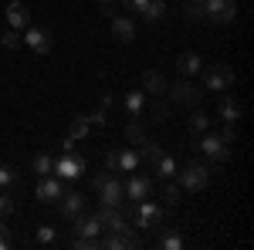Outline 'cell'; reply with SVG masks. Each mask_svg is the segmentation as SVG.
<instances>
[{
	"instance_id": "4dcf8cb0",
	"label": "cell",
	"mask_w": 254,
	"mask_h": 250,
	"mask_svg": "<svg viewBox=\"0 0 254 250\" xmlns=\"http://www.w3.org/2000/svg\"><path fill=\"white\" fill-rule=\"evenodd\" d=\"M14 183H17V173H14L10 166H0V190H3V186H14Z\"/></svg>"
},
{
	"instance_id": "ab89813d",
	"label": "cell",
	"mask_w": 254,
	"mask_h": 250,
	"mask_svg": "<svg viewBox=\"0 0 254 250\" xmlns=\"http://www.w3.org/2000/svg\"><path fill=\"white\" fill-rule=\"evenodd\" d=\"M187 3H196V7H203V0H187Z\"/></svg>"
},
{
	"instance_id": "8d00e7d4",
	"label": "cell",
	"mask_w": 254,
	"mask_h": 250,
	"mask_svg": "<svg viewBox=\"0 0 254 250\" xmlns=\"http://www.w3.org/2000/svg\"><path fill=\"white\" fill-rule=\"evenodd\" d=\"M10 210H14V200L7 193H0V213H10Z\"/></svg>"
},
{
	"instance_id": "4fadbf2b",
	"label": "cell",
	"mask_w": 254,
	"mask_h": 250,
	"mask_svg": "<svg viewBox=\"0 0 254 250\" xmlns=\"http://www.w3.org/2000/svg\"><path fill=\"white\" fill-rule=\"evenodd\" d=\"M71 220H75V227H71V230L78 233V237H102V220H98L95 213H92V216H71Z\"/></svg>"
},
{
	"instance_id": "603a6c76",
	"label": "cell",
	"mask_w": 254,
	"mask_h": 250,
	"mask_svg": "<svg viewBox=\"0 0 254 250\" xmlns=\"http://www.w3.org/2000/svg\"><path fill=\"white\" fill-rule=\"evenodd\" d=\"M220 118H224L227 125H237V118H241V105H237V101H234L231 95L220 101Z\"/></svg>"
},
{
	"instance_id": "d590c367",
	"label": "cell",
	"mask_w": 254,
	"mask_h": 250,
	"mask_svg": "<svg viewBox=\"0 0 254 250\" xmlns=\"http://www.w3.org/2000/svg\"><path fill=\"white\" fill-rule=\"evenodd\" d=\"M98 14H102V17H116V0H102V10H98Z\"/></svg>"
},
{
	"instance_id": "d6986e66",
	"label": "cell",
	"mask_w": 254,
	"mask_h": 250,
	"mask_svg": "<svg viewBox=\"0 0 254 250\" xmlns=\"http://www.w3.org/2000/svg\"><path fill=\"white\" fill-rule=\"evenodd\" d=\"M142 92H149L153 98H159L163 92H166V81H163V75H159V71H146V75H142Z\"/></svg>"
},
{
	"instance_id": "83f0119b",
	"label": "cell",
	"mask_w": 254,
	"mask_h": 250,
	"mask_svg": "<svg viewBox=\"0 0 254 250\" xmlns=\"http://www.w3.org/2000/svg\"><path fill=\"white\" fill-rule=\"evenodd\" d=\"M149 118H153V122H166V118H170V105H163V101H153V108H149Z\"/></svg>"
},
{
	"instance_id": "f1b7e54d",
	"label": "cell",
	"mask_w": 254,
	"mask_h": 250,
	"mask_svg": "<svg viewBox=\"0 0 254 250\" xmlns=\"http://www.w3.org/2000/svg\"><path fill=\"white\" fill-rule=\"evenodd\" d=\"M159 247L163 250H180L183 247V237H180V233H166V237L159 240Z\"/></svg>"
},
{
	"instance_id": "6da1fadb",
	"label": "cell",
	"mask_w": 254,
	"mask_h": 250,
	"mask_svg": "<svg viewBox=\"0 0 254 250\" xmlns=\"http://www.w3.org/2000/svg\"><path fill=\"white\" fill-rule=\"evenodd\" d=\"M95 190H98V206L119 210V206L126 203V190H122V179H116V176H105V179L98 183Z\"/></svg>"
},
{
	"instance_id": "5bb4252c",
	"label": "cell",
	"mask_w": 254,
	"mask_h": 250,
	"mask_svg": "<svg viewBox=\"0 0 254 250\" xmlns=\"http://www.w3.org/2000/svg\"><path fill=\"white\" fill-rule=\"evenodd\" d=\"M27 31V44H31V51H38V54H48L51 51V31H41V27H24Z\"/></svg>"
},
{
	"instance_id": "74e56055",
	"label": "cell",
	"mask_w": 254,
	"mask_h": 250,
	"mask_svg": "<svg viewBox=\"0 0 254 250\" xmlns=\"http://www.w3.org/2000/svg\"><path fill=\"white\" fill-rule=\"evenodd\" d=\"M220 139H224V142H227V146H234V125H227V129H224V132H220Z\"/></svg>"
},
{
	"instance_id": "5b68a950",
	"label": "cell",
	"mask_w": 254,
	"mask_h": 250,
	"mask_svg": "<svg viewBox=\"0 0 254 250\" xmlns=\"http://www.w3.org/2000/svg\"><path fill=\"white\" fill-rule=\"evenodd\" d=\"M203 14L214 24H231L237 17V3L234 0H203Z\"/></svg>"
},
{
	"instance_id": "d4e9b609",
	"label": "cell",
	"mask_w": 254,
	"mask_h": 250,
	"mask_svg": "<svg viewBox=\"0 0 254 250\" xmlns=\"http://www.w3.org/2000/svg\"><path fill=\"white\" fill-rule=\"evenodd\" d=\"M190 129H193V132H210V118H207V112H193V115H190Z\"/></svg>"
},
{
	"instance_id": "7402d4cb",
	"label": "cell",
	"mask_w": 254,
	"mask_h": 250,
	"mask_svg": "<svg viewBox=\"0 0 254 250\" xmlns=\"http://www.w3.org/2000/svg\"><path fill=\"white\" fill-rule=\"evenodd\" d=\"M159 155H163V149H159L156 142H149V139H146V142H139V166H142V162H146V166H153Z\"/></svg>"
},
{
	"instance_id": "ba28073f",
	"label": "cell",
	"mask_w": 254,
	"mask_h": 250,
	"mask_svg": "<svg viewBox=\"0 0 254 250\" xmlns=\"http://www.w3.org/2000/svg\"><path fill=\"white\" fill-rule=\"evenodd\" d=\"M170 95H173L176 105H190V108H196L200 105V98H203V92L196 88V85H190V81H176L173 88H166Z\"/></svg>"
},
{
	"instance_id": "f546056e",
	"label": "cell",
	"mask_w": 254,
	"mask_h": 250,
	"mask_svg": "<svg viewBox=\"0 0 254 250\" xmlns=\"http://www.w3.org/2000/svg\"><path fill=\"white\" fill-rule=\"evenodd\" d=\"M0 44H3L7 51H14V48H17V44H20V31H14V27H10V31H7V34L0 38Z\"/></svg>"
},
{
	"instance_id": "d6a6232c",
	"label": "cell",
	"mask_w": 254,
	"mask_h": 250,
	"mask_svg": "<svg viewBox=\"0 0 254 250\" xmlns=\"http://www.w3.org/2000/svg\"><path fill=\"white\" fill-rule=\"evenodd\" d=\"M55 240H58L55 227H38V244H55Z\"/></svg>"
},
{
	"instance_id": "7c38bea8",
	"label": "cell",
	"mask_w": 254,
	"mask_h": 250,
	"mask_svg": "<svg viewBox=\"0 0 254 250\" xmlns=\"http://www.w3.org/2000/svg\"><path fill=\"white\" fill-rule=\"evenodd\" d=\"M7 20H10L14 31H24V27H31V10H27L20 0H10V3H7Z\"/></svg>"
},
{
	"instance_id": "e0dca14e",
	"label": "cell",
	"mask_w": 254,
	"mask_h": 250,
	"mask_svg": "<svg viewBox=\"0 0 254 250\" xmlns=\"http://www.w3.org/2000/svg\"><path fill=\"white\" fill-rule=\"evenodd\" d=\"M85 210V193H68V196H61V213L71 220V216H78Z\"/></svg>"
},
{
	"instance_id": "9c48e42d",
	"label": "cell",
	"mask_w": 254,
	"mask_h": 250,
	"mask_svg": "<svg viewBox=\"0 0 254 250\" xmlns=\"http://www.w3.org/2000/svg\"><path fill=\"white\" fill-rule=\"evenodd\" d=\"M200 149L210 155L214 162H227V155H231V146H227L220 135H210V132H203V139H200Z\"/></svg>"
},
{
	"instance_id": "9a60e30c",
	"label": "cell",
	"mask_w": 254,
	"mask_h": 250,
	"mask_svg": "<svg viewBox=\"0 0 254 250\" xmlns=\"http://www.w3.org/2000/svg\"><path fill=\"white\" fill-rule=\"evenodd\" d=\"M176 68H180V75H196V71H203V58L196 51H183L180 61H176Z\"/></svg>"
},
{
	"instance_id": "7a4b0ae2",
	"label": "cell",
	"mask_w": 254,
	"mask_h": 250,
	"mask_svg": "<svg viewBox=\"0 0 254 250\" xmlns=\"http://www.w3.org/2000/svg\"><path fill=\"white\" fill-rule=\"evenodd\" d=\"M210 176H214V169L207 166V162H190L183 173H180V186L190 193H200L207 183H210Z\"/></svg>"
},
{
	"instance_id": "44dd1931",
	"label": "cell",
	"mask_w": 254,
	"mask_h": 250,
	"mask_svg": "<svg viewBox=\"0 0 254 250\" xmlns=\"http://www.w3.org/2000/svg\"><path fill=\"white\" fill-rule=\"evenodd\" d=\"M139 14H142V20H163V14H166V3L163 0H146L142 7H139Z\"/></svg>"
},
{
	"instance_id": "30bf717a",
	"label": "cell",
	"mask_w": 254,
	"mask_h": 250,
	"mask_svg": "<svg viewBox=\"0 0 254 250\" xmlns=\"http://www.w3.org/2000/svg\"><path fill=\"white\" fill-rule=\"evenodd\" d=\"M55 173H58V179H78V176L85 173V159L68 152L64 159H58V162H55Z\"/></svg>"
},
{
	"instance_id": "ffe728a7",
	"label": "cell",
	"mask_w": 254,
	"mask_h": 250,
	"mask_svg": "<svg viewBox=\"0 0 254 250\" xmlns=\"http://www.w3.org/2000/svg\"><path fill=\"white\" fill-rule=\"evenodd\" d=\"M153 173H156L159 179H173V176H176V159L163 152V155L156 159V162H153Z\"/></svg>"
},
{
	"instance_id": "52a82bcc",
	"label": "cell",
	"mask_w": 254,
	"mask_h": 250,
	"mask_svg": "<svg viewBox=\"0 0 254 250\" xmlns=\"http://www.w3.org/2000/svg\"><path fill=\"white\" fill-rule=\"evenodd\" d=\"M159 223H163V210H159L156 203H149V200H139L136 203V227L153 230V227H159Z\"/></svg>"
},
{
	"instance_id": "e575fe53",
	"label": "cell",
	"mask_w": 254,
	"mask_h": 250,
	"mask_svg": "<svg viewBox=\"0 0 254 250\" xmlns=\"http://www.w3.org/2000/svg\"><path fill=\"white\" fill-rule=\"evenodd\" d=\"M98 247V237H78L75 240V250H95Z\"/></svg>"
},
{
	"instance_id": "3957f363",
	"label": "cell",
	"mask_w": 254,
	"mask_h": 250,
	"mask_svg": "<svg viewBox=\"0 0 254 250\" xmlns=\"http://www.w3.org/2000/svg\"><path fill=\"white\" fill-rule=\"evenodd\" d=\"M105 169L109 173H136L139 152H132V149H112V152L105 155Z\"/></svg>"
},
{
	"instance_id": "277c9868",
	"label": "cell",
	"mask_w": 254,
	"mask_h": 250,
	"mask_svg": "<svg viewBox=\"0 0 254 250\" xmlns=\"http://www.w3.org/2000/svg\"><path fill=\"white\" fill-rule=\"evenodd\" d=\"M203 85H207V92H224V88H231V85H234V68H231V64H210V68L203 71Z\"/></svg>"
},
{
	"instance_id": "f35d334b",
	"label": "cell",
	"mask_w": 254,
	"mask_h": 250,
	"mask_svg": "<svg viewBox=\"0 0 254 250\" xmlns=\"http://www.w3.org/2000/svg\"><path fill=\"white\" fill-rule=\"evenodd\" d=\"M142 3H146V0H122V7H126V10H139Z\"/></svg>"
},
{
	"instance_id": "8fae6325",
	"label": "cell",
	"mask_w": 254,
	"mask_h": 250,
	"mask_svg": "<svg viewBox=\"0 0 254 250\" xmlns=\"http://www.w3.org/2000/svg\"><path fill=\"white\" fill-rule=\"evenodd\" d=\"M61 196H64V186H61L58 176H41L38 179V200L41 203H55Z\"/></svg>"
},
{
	"instance_id": "1f68e13d",
	"label": "cell",
	"mask_w": 254,
	"mask_h": 250,
	"mask_svg": "<svg viewBox=\"0 0 254 250\" xmlns=\"http://www.w3.org/2000/svg\"><path fill=\"white\" fill-rule=\"evenodd\" d=\"M10 247H14V233L7 223H0V250H10Z\"/></svg>"
},
{
	"instance_id": "4316f807",
	"label": "cell",
	"mask_w": 254,
	"mask_h": 250,
	"mask_svg": "<svg viewBox=\"0 0 254 250\" xmlns=\"http://www.w3.org/2000/svg\"><path fill=\"white\" fill-rule=\"evenodd\" d=\"M34 169H38L41 176H48V173H51V169H55V162H51V155H48V152L34 155Z\"/></svg>"
},
{
	"instance_id": "8992f818",
	"label": "cell",
	"mask_w": 254,
	"mask_h": 250,
	"mask_svg": "<svg viewBox=\"0 0 254 250\" xmlns=\"http://www.w3.org/2000/svg\"><path fill=\"white\" fill-rule=\"evenodd\" d=\"M122 190H126V200H132V203L149 200V196H153V179L136 173V176H129V183H122Z\"/></svg>"
},
{
	"instance_id": "2e32d148",
	"label": "cell",
	"mask_w": 254,
	"mask_h": 250,
	"mask_svg": "<svg viewBox=\"0 0 254 250\" xmlns=\"http://www.w3.org/2000/svg\"><path fill=\"white\" fill-rule=\"evenodd\" d=\"M126 112L132 118H142V112H146V92H142V88L126 92Z\"/></svg>"
},
{
	"instance_id": "cb8c5ba5",
	"label": "cell",
	"mask_w": 254,
	"mask_h": 250,
	"mask_svg": "<svg viewBox=\"0 0 254 250\" xmlns=\"http://www.w3.org/2000/svg\"><path fill=\"white\" fill-rule=\"evenodd\" d=\"M88 129H92V125H88V118H85V115L71 118V129H68V139H75V142H78V139H85V135H88Z\"/></svg>"
},
{
	"instance_id": "836d02e7",
	"label": "cell",
	"mask_w": 254,
	"mask_h": 250,
	"mask_svg": "<svg viewBox=\"0 0 254 250\" xmlns=\"http://www.w3.org/2000/svg\"><path fill=\"white\" fill-rule=\"evenodd\" d=\"M163 200H166V206H176V203H180V186L170 183V186L163 190Z\"/></svg>"
},
{
	"instance_id": "ac0fdd59",
	"label": "cell",
	"mask_w": 254,
	"mask_h": 250,
	"mask_svg": "<svg viewBox=\"0 0 254 250\" xmlns=\"http://www.w3.org/2000/svg\"><path fill=\"white\" fill-rule=\"evenodd\" d=\"M112 34H116L119 41H126V44H129V41L136 38V24H132L129 17H119V14H116V17H112Z\"/></svg>"
},
{
	"instance_id": "484cf974",
	"label": "cell",
	"mask_w": 254,
	"mask_h": 250,
	"mask_svg": "<svg viewBox=\"0 0 254 250\" xmlns=\"http://www.w3.org/2000/svg\"><path fill=\"white\" fill-rule=\"evenodd\" d=\"M126 139H129V142H146V125H142V122H132V125H129V129H126Z\"/></svg>"
}]
</instances>
